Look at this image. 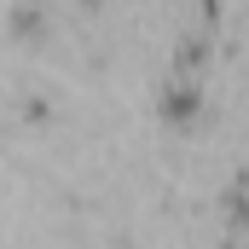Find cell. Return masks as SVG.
<instances>
[{"label": "cell", "mask_w": 249, "mask_h": 249, "mask_svg": "<svg viewBox=\"0 0 249 249\" xmlns=\"http://www.w3.org/2000/svg\"><path fill=\"white\" fill-rule=\"evenodd\" d=\"M180 110H186V116L197 110V87H191V81H186V87H180V81L168 87V116H180Z\"/></svg>", "instance_id": "obj_1"}]
</instances>
